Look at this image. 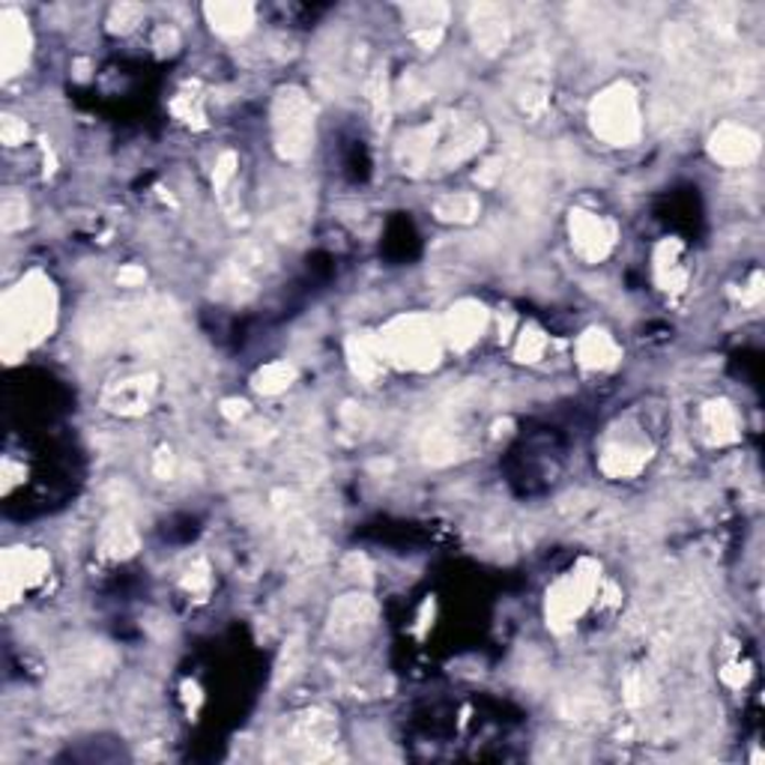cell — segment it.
I'll return each mask as SVG.
<instances>
[{"instance_id":"obj_1","label":"cell","mask_w":765,"mask_h":765,"mask_svg":"<svg viewBox=\"0 0 765 765\" xmlns=\"http://www.w3.org/2000/svg\"><path fill=\"white\" fill-rule=\"evenodd\" d=\"M57 317V293L54 284L40 272H31L28 279L3 297V347L7 356L19 347L40 344L54 330Z\"/></svg>"},{"instance_id":"obj_2","label":"cell","mask_w":765,"mask_h":765,"mask_svg":"<svg viewBox=\"0 0 765 765\" xmlns=\"http://www.w3.org/2000/svg\"><path fill=\"white\" fill-rule=\"evenodd\" d=\"M386 363L410 371H431L443 356V326L428 314H403L377 335Z\"/></svg>"},{"instance_id":"obj_3","label":"cell","mask_w":765,"mask_h":765,"mask_svg":"<svg viewBox=\"0 0 765 765\" xmlns=\"http://www.w3.org/2000/svg\"><path fill=\"white\" fill-rule=\"evenodd\" d=\"M590 126L604 144L632 147L643 132L640 99L628 82L604 87L590 105Z\"/></svg>"},{"instance_id":"obj_4","label":"cell","mask_w":765,"mask_h":765,"mask_svg":"<svg viewBox=\"0 0 765 765\" xmlns=\"http://www.w3.org/2000/svg\"><path fill=\"white\" fill-rule=\"evenodd\" d=\"M272 141L284 162H300L314 150V105L300 87H281L272 99Z\"/></svg>"},{"instance_id":"obj_5","label":"cell","mask_w":765,"mask_h":765,"mask_svg":"<svg viewBox=\"0 0 765 765\" xmlns=\"http://www.w3.org/2000/svg\"><path fill=\"white\" fill-rule=\"evenodd\" d=\"M601 592L599 569L592 562H580L578 569L557 580L548 592V622L557 632H565L586 613Z\"/></svg>"},{"instance_id":"obj_6","label":"cell","mask_w":765,"mask_h":765,"mask_svg":"<svg viewBox=\"0 0 765 765\" xmlns=\"http://www.w3.org/2000/svg\"><path fill=\"white\" fill-rule=\"evenodd\" d=\"M571 246L586 263H599L613 251L616 246V228L607 218L595 216L590 209H571L569 218Z\"/></svg>"},{"instance_id":"obj_7","label":"cell","mask_w":765,"mask_h":765,"mask_svg":"<svg viewBox=\"0 0 765 765\" xmlns=\"http://www.w3.org/2000/svg\"><path fill=\"white\" fill-rule=\"evenodd\" d=\"M709 155L718 165L745 168L759 155V134L739 123L718 126L709 138Z\"/></svg>"},{"instance_id":"obj_8","label":"cell","mask_w":765,"mask_h":765,"mask_svg":"<svg viewBox=\"0 0 765 765\" xmlns=\"http://www.w3.org/2000/svg\"><path fill=\"white\" fill-rule=\"evenodd\" d=\"M377 607L368 595H347L330 613V637L338 643H359L374 628Z\"/></svg>"},{"instance_id":"obj_9","label":"cell","mask_w":765,"mask_h":765,"mask_svg":"<svg viewBox=\"0 0 765 765\" xmlns=\"http://www.w3.org/2000/svg\"><path fill=\"white\" fill-rule=\"evenodd\" d=\"M443 342L455 351H470L487 326V309L478 300L455 302L443 317Z\"/></svg>"},{"instance_id":"obj_10","label":"cell","mask_w":765,"mask_h":765,"mask_svg":"<svg viewBox=\"0 0 765 765\" xmlns=\"http://www.w3.org/2000/svg\"><path fill=\"white\" fill-rule=\"evenodd\" d=\"M31 45L33 36L31 28H28V19L19 10L0 12V66H3L7 78L19 75V69L28 66Z\"/></svg>"},{"instance_id":"obj_11","label":"cell","mask_w":765,"mask_h":765,"mask_svg":"<svg viewBox=\"0 0 765 765\" xmlns=\"http://www.w3.org/2000/svg\"><path fill=\"white\" fill-rule=\"evenodd\" d=\"M470 31H473L478 52L494 57L511 40V21H508V12L497 3H476L470 10Z\"/></svg>"},{"instance_id":"obj_12","label":"cell","mask_w":765,"mask_h":765,"mask_svg":"<svg viewBox=\"0 0 765 765\" xmlns=\"http://www.w3.org/2000/svg\"><path fill=\"white\" fill-rule=\"evenodd\" d=\"M403 24L413 36V42L424 52H434L437 45L443 42L445 24H449V7L445 3H410L403 10Z\"/></svg>"},{"instance_id":"obj_13","label":"cell","mask_w":765,"mask_h":765,"mask_svg":"<svg viewBox=\"0 0 765 765\" xmlns=\"http://www.w3.org/2000/svg\"><path fill=\"white\" fill-rule=\"evenodd\" d=\"M155 395V377L153 374H134V377H123V380L111 382L103 392V403L108 410H115L120 416H138L144 413Z\"/></svg>"},{"instance_id":"obj_14","label":"cell","mask_w":765,"mask_h":765,"mask_svg":"<svg viewBox=\"0 0 765 765\" xmlns=\"http://www.w3.org/2000/svg\"><path fill=\"white\" fill-rule=\"evenodd\" d=\"M437 147H440V123L419 126V129H410L398 141V162L407 174H422L424 168L431 165Z\"/></svg>"},{"instance_id":"obj_15","label":"cell","mask_w":765,"mask_h":765,"mask_svg":"<svg viewBox=\"0 0 765 765\" xmlns=\"http://www.w3.org/2000/svg\"><path fill=\"white\" fill-rule=\"evenodd\" d=\"M45 571H49V562H45L40 550H7V557H3V590L12 599L15 592L28 590L36 580L45 578Z\"/></svg>"},{"instance_id":"obj_16","label":"cell","mask_w":765,"mask_h":765,"mask_svg":"<svg viewBox=\"0 0 765 765\" xmlns=\"http://www.w3.org/2000/svg\"><path fill=\"white\" fill-rule=\"evenodd\" d=\"M204 15H207L209 28L228 40L246 36L255 24V7L246 0H216L204 7Z\"/></svg>"},{"instance_id":"obj_17","label":"cell","mask_w":765,"mask_h":765,"mask_svg":"<svg viewBox=\"0 0 765 765\" xmlns=\"http://www.w3.org/2000/svg\"><path fill=\"white\" fill-rule=\"evenodd\" d=\"M655 281L667 293H682L691 279V269L685 263V249L679 239H664L655 249Z\"/></svg>"},{"instance_id":"obj_18","label":"cell","mask_w":765,"mask_h":765,"mask_svg":"<svg viewBox=\"0 0 765 765\" xmlns=\"http://www.w3.org/2000/svg\"><path fill=\"white\" fill-rule=\"evenodd\" d=\"M646 461H649V449L646 445H637L632 440H613V443L604 445L599 466L604 476L632 478L646 466Z\"/></svg>"},{"instance_id":"obj_19","label":"cell","mask_w":765,"mask_h":765,"mask_svg":"<svg viewBox=\"0 0 765 765\" xmlns=\"http://www.w3.org/2000/svg\"><path fill=\"white\" fill-rule=\"evenodd\" d=\"M622 359L619 344L613 342L611 332L604 330H586L578 338V363L586 371H611L613 365Z\"/></svg>"},{"instance_id":"obj_20","label":"cell","mask_w":765,"mask_h":765,"mask_svg":"<svg viewBox=\"0 0 765 765\" xmlns=\"http://www.w3.org/2000/svg\"><path fill=\"white\" fill-rule=\"evenodd\" d=\"M347 356H351L353 374L365 382H374L386 368V356H382L380 338L377 335H353L347 342Z\"/></svg>"},{"instance_id":"obj_21","label":"cell","mask_w":765,"mask_h":765,"mask_svg":"<svg viewBox=\"0 0 765 765\" xmlns=\"http://www.w3.org/2000/svg\"><path fill=\"white\" fill-rule=\"evenodd\" d=\"M703 434L712 445H730L739 440V413L724 398L709 401L703 407Z\"/></svg>"},{"instance_id":"obj_22","label":"cell","mask_w":765,"mask_h":765,"mask_svg":"<svg viewBox=\"0 0 765 765\" xmlns=\"http://www.w3.org/2000/svg\"><path fill=\"white\" fill-rule=\"evenodd\" d=\"M138 550V532L123 515H115L105 520L99 532V553L108 559H126Z\"/></svg>"},{"instance_id":"obj_23","label":"cell","mask_w":765,"mask_h":765,"mask_svg":"<svg viewBox=\"0 0 765 765\" xmlns=\"http://www.w3.org/2000/svg\"><path fill=\"white\" fill-rule=\"evenodd\" d=\"M482 144H485V129L482 126H464L449 141H440L437 153H440V162L445 168H452L466 162L470 155H476L482 150Z\"/></svg>"},{"instance_id":"obj_24","label":"cell","mask_w":765,"mask_h":765,"mask_svg":"<svg viewBox=\"0 0 765 765\" xmlns=\"http://www.w3.org/2000/svg\"><path fill=\"white\" fill-rule=\"evenodd\" d=\"M478 209L482 204L473 192H449L434 201V216L440 222H455V225H470L478 216Z\"/></svg>"},{"instance_id":"obj_25","label":"cell","mask_w":765,"mask_h":765,"mask_svg":"<svg viewBox=\"0 0 765 765\" xmlns=\"http://www.w3.org/2000/svg\"><path fill=\"white\" fill-rule=\"evenodd\" d=\"M457 452H461L457 437L452 434V431H445V428H437V431H431V434L424 437V457H428L431 464H452L457 457Z\"/></svg>"},{"instance_id":"obj_26","label":"cell","mask_w":765,"mask_h":765,"mask_svg":"<svg viewBox=\"0 0 765 765\" xmlns=\"http://www.w3.org/2000/svg\"><path fill=\"white\" fill-rule=\"evenodd\" d=\"M293 377H297V371H293V365L288 363H269L263 365L258 374H255V389L263 395H279L288 389L290 382H293Z\"/></svg>"},{"instance_id":"obj_27","label":"cell","mask_w":765,"mask_h":765,"mask_svg":"<svg viewBox=\"0 0 765 765\" xmlns=\"http://www.w3.org/2000/svg\"><path fill=\"white\" fill-rule=\"evenodd\" d=\"M545 351H548V335L538 330L536 323H527L520 330V335H517L515 356L520 363H538L545 356Z\"/></svg>"},{"instance_id":"obj_28","label":"cell","mask_w":765,"mask_h":765,"mask_svg":"<svg viewBox=\"0 0 765 765\" xmlns=\"http://www.w3.org/2000/svg\"><path fill=\"white\" fill-rule=\"evenodd\" d=\"M144 19V7L141 3H115L108 12V31L111 33H129L134 31Z\"/></svg>"},{"instance_id":"obj_29","label":"cell","mask_w":765,"mask_h":765,"mask_svg":"<svg viewBox=\"0 0 765 765\" xmlns=\"http://www.w3.org/2000/svg\"><path fill=\"white\" fill-rule=\"evenodd\" d=\"M171 111H174L183 123L204 126V96H197L195 90H183V94H176V99L171 103Z\"/></svg>"},{"instance_id":"obj_30","label":"cell","mask_w":765,"mask_h":765,"mask_svg":"<svg viewBox=\"0 0 765 765\" xmlns=\"http://www.w3.org/2000/svg\"><path fill=\"white\" fill-rule=\"evenodd\" d=\"M234 176H237V155L222 153V159L216 162V171H213V183H216L218 192H225Z\"/></svg>"},{"instance_id":"obj_31","label":"cell","mask_w":765,"mask_h":765,"mask_svg":"<svg viewBox=\"0 0 765 765\" xmlns=\"http://www.w3.org/2000/svg\"><path fill=\"white\" fill-rule=\"evenodd\" d=\"M0 138H3V144L7 147H15V144H21L24 138H28V126L21 123L19 117H3L0 120Z\"/></svg>"},{"instance_id":"obj_32","label":"cell","mask_w":765,"mask_h":765,"mask_svg":"<svg viewBox=\"0 0 765 765\" xmlns=\"http://www.w3.org/2000/svg\"><path fill=\"white\" fill-rule=\"evenodd\" d=\"M24 218H28L24 201H19V197H7V201H3V228L15 230L19 225H24Z\"/></svg>"},{"instance_id":"obj_33","label":"cell","mask_w":765,"mask_h":765,"mask_svg":"<svg viewBox=\"0 0 765 765\" xmlns=\"http://www.w3.org/2000/svg\"><path fill=\"white\" fill-rule=\"evenodd\" d=\"M183 586H186L192 595H201V592L209 590V569L204 565V562H197V565H192V569L186 571V578H183Z\"/></svg>"},{"instance_id":"obj_34","label":"cell","mask_w":765,"mask_h":765,"mask_svg":"<svg viewBox=\"0 0 765 765\" xmlns=\"http://www.w3.org/2000/svg\"><path fill=\"white\" fill-rule=\"evenodd\" d=\"M153 49L159 54H174L180 49V33L174 28H159L153 36Z\"/></svg>"},{"instance_id":"obj_35","label":"cell","mask_w":765,"mask_h":765,"mask_svg":"<svg viewBox=\"0 0 765 765\" xmlns=\"http://www.w3.org/2000/svg\"><path fill=\"white\" fill-rule=\"evenodd\" d=\"M147 279V272L141 267H126V269H120V284H141V281Z\"/></svg>"}]
</instances>
